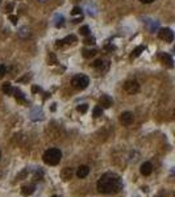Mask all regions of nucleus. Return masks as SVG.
Masks as SVG:
<instances>
[{"instance_id":"nucleus-1","label":"nucleus","mask_w":175,"mask_h":197,"mask_svg":"<svg viewBox=\"0 0 175 197\" xmlns=\"http://www.w3.org/2000/svg\"><path fill=\"white\" fill-rule=\"evenodd\" d=\"M98 191L104 194H115L119 193L122 189V179L115 172H107L99 179Z\"/></svg>"},{"instance_id":"nucleus-2","label":"nucleus","mask_w":175,"mask_h":197,"mask_svg":"<svg viewBox=\"0 0 175 197\" xmlns=\"http://www.w3.org/2000/svg\"><path fill=\"white\" fill-rule=\"evenodd\" d=\"M42 159L46 164L57 165V164H59V162H61V159H62V152L59 149H49L45 151Z\"/></svg>"},{"instance_id":"nucleus-3","label":"nucleus","mask_w":175,"mask_h":197,"mask_svg":"<svg viewBox=\"0 0 175 197\" xmlns=\"http://www.w3.org/2000/svg\"><path fill=\"white\" fill-rule=\"evenodd\" d=\"M71 84L74 88L79 89V91H82V89H86L88 87V84H90V79L87 78L86 75H75L74 78L71 79Z\"/></svg>"},{"instance_id":"nucleus-4","label":"nucleus","mask_w":175,"mask_h":197,"mask_svg":"<svg viewBox=\"0 0 175 197\" xmlns=\"http://www.w3.org/2000/svg\"><path fill=\"white\" fill-rule=\"evenodd\" d=\"M124 89L129 95H134V93H137L138 89H140V84L136 80H128V81H125V84H124Z\"/></svg>"},{"instance_id":"nucleus-5","label":"nucleus","mask_w":175,"mask_h":197,"mask_svg":"<svg viewBox=\"0 0 175 197\" xmlns=\"http://www.w3.org/2000/svg\"><path fill=\"white\" fill-rule=\"evenodd\" d=\"M158 36H159V38L163 39V41H166V42H172V39H174V33H172V30L171 29H169V28L161 29L159 33H158Z\"/></svg>"},{"instance_id":"nucleus-6","label":"nucleus","mask_w":175,"mask_h":197,"mask_svg":"<svg viewBox=\"0 0 175 197\" xmlns=\"http://www.w3.org/2000/svg\"><path fill=\"white\" fill-rule=\"evenodd\" d=\"M120 121H121L122 125L129 126V125H132L133 121H134V116H133L132 112H124L120 116Z\"/></svg>"},{"instance_id":"nucleus-7","label":"nucleus","mask_w":175,"mask_h":197,"mask_svg":"<svg viewBox=\"0 0 175 197\" xmlns=\"http://www.w3.org/2000/svg\"><path fill=\"white\" fill-rule=\"evenodd\" d=\"M88 173H90V167H88V165H80V167L78 168V171H77V176L79 179L87 177Z\"/></svg>"},{"instance_id":"nucleus-8","label":"nucleus","mask_w":175,"mask_h":197,"mask_svg":"<svg viewBox=\"0 0 175 197\" xmlns=\"http://www.w3.org/2000/svg\"><path fill=\"white\" fill-rule=\"evenodd\" d=\"M151 171H153V165H151V163L145 162V163H142V164H141V173H142L143 176L150 175Z\"/></svg>"},{"instance_id":"nucleus-9","label":"nucleus","mask_w":175,"mask_h":197,"mask_svg":"<svg viewBox=\"0 0 175 197\" xmlns=\"http://www.w3.org/2000/svg\"><path fill=\"white\" fill-rule=\"evenodd\" d=\"M100 105L103 108H109L112 104H113V101H112V99L108 96V95H103V96L100 97Z\"/></svg>"},{"instance_id":"nucleus-10","label":"nucleus","mask_w":175,"mask_h":197,"mask_svg":"<svg viewBox=\"0 0 175 197\" xmlns=\"http://www.w3.org/2000/svg\"><path fill=\"white\" fill-rule=\"evenodd\" d=\"M92 66L95 68H98L99 71H104V70H107V67H108V63L104 62V60H101V59H98V60H95V62H93Z\"/></svg>"},{"instance_id":"nucleus-11","label":"nucleus","mask_w":175,"mask_h":197,"mask_svg":"<svg viewBox=\"0 0 175 197\" xmlns=\"http://www.w3.org/2000/svg\"><path fill=\"white\" fill-rule=\"evenodd\" d=\"M34 188H36L34 185H25V186H22L21 193L24 196H30V194L34 193Z\"/></svg>"},{"instance_id":"nucleus-12","label":"nucleus","mask_w":175,"mask_h":197,"mask_svg":"<svg viewBox=\"0 0 175 197\" xmlns=\"http://www.w3.org/2000/svg\"><path fill=\"white\" fill-rule=\"evenodd\" d=\"M161 59H162V62H163V64H166L167 67H170V68L172 67V58L170 57L169 54H162Z\"/></svg>"},{"instance_id":"nucleus-13","label":"nucleus","mask_w":175,"mask_h":197,"mask_svg":"<svg viewBox=\"0 0 175 197\" xmlns=\"http://www.w3.org/2000/svg\"><path fill=\"white\" fill-rule=\"evenodd\" d=\"M143 50H145V46H138V47H136V49L133 50V53H132V55H130V57H132V58L140 57L141 53H143Z\"/></svg>"},{"instance_id":"nucleus-14","label":"nucleus","mask_w":175,"mask_h":197,"mask_svg":"<svg viewBox=\"0 0 175 197\" xmlns=\"http://www.w3.org/2000/svg\"><path fill=\"white\" fill-rule=\"evenodd\" d=\"M1 89H3V92H4V93H7V95H11L12 92H13L12 84H11V83H8V81L3 84V88H1Z\"/></svg>"},{"instance_id":"nucleus-15","label":"nucleus","mask_w":175,"mask_h":197,"mask_svg":"<svg viewBox=\"0 0 175 197\" xmlns=\"http://www.w3.org/2000/svg\"><path fill=\"white\" fill-rule=\"evenodd\" d=\"M96 54V50L95 49H84L83 50V57L84 58H91Z\"/></svg>"},{"instance_id":"nucleus-16","label":"nucleus","mask_w":175,"mask_h":197,"mask_svg":"<svg viewBox=\"0 0 175 197\" xmlns=\"http://www.w3.org/2000/svg\"><path fill=\"white\" fill-rule=\"evenodd\" d=\"M13 93H15V96H16V99L19 100V101H21V102L25 101V97H24V95H22V92L20 91V89H13Z\"/></svg>"},{"instance_id":"nucleus-17","label":"nucleus","mask_w":175,"mask_h":197,"mask_svg":"<svg viewBox=\"0 0 175 197\" xmlns=\"http://www.w3.org/2000/svg\"><path fill=\"white\" fill-rule=\"evenodd\" d=\"M101 114H103V108L101 107H95L93 108V117L98 118V117H100Z\"/></svg>"},{"instance_id":"nucleus-18","label":"nucleus","mask_w":175,"mask_h":197,"mask_svg":"<svg viewBox=\"0 0 175 197\" xmlns=\"http://www.w3.org/2000/svg\"><path fill=\"white\" fill-rule=\"evenodd\" d=\"M71 175H72V171L70 170V168H66V170L62 172V176H63L65 180H69V179L71 177Z\"/></svg>"},{"instance_id":"nucleus-19","label":"nucleus","mask_w":175,"mask_h":197,"mask_svg":"<svg viewBox=\"0 0 175 197\" xmlns=\"http://www.w3.org/2000/svg\"><path fill=\"white\" fill-rule=\"evenodd\" d=\"M79 32L82 36H88V34H90V28H88L87 25H83V26H80Z\"/></svg>"},{"instance_id":"nucleus-20","label":"nucleus","mask_w":175,"mask_h":197,"mask_svg":"<svg viewBox=\"0 0 175 197\" xmlns=\"http://www.w3.org/2000/svg\"><path fill=\"white\" fill-rule=\"evenodd\" d=\"M77 109H78V112H80V113H86L87 112V109H88V105L87 104H82V105H79Z\"/></svg>"},{"instance_id":"nucleus-21","label":"nucleus","mask_w":175,"mask_h":197,"mask_svg":"<svg viewBox=\"0 0 175 197\" xmlns=\"http://www.w3.org/2000/svg\"><path fill=\"white\" fill-rule=\"evenodd\" d=\"M84 43L86 45H93L95 43V37H87L84 39Z\"/></svg>"},{"instance_id":"nucleus-22","label":"nucleus","mask_w":175,"mask_h":197,"mask_svg":"<svg viewBox=\"0 0 175 197\" xmlns=\"http://www.w3.org/2000/svg\"><path fill=\"white\" fill-rule=\"evenodd\" d=\"M6 72H7L6 66H4V64H0V79H1L4 75H6Z\"/></svg>"},{"instance_id":"nucleus-23","label":"nucleus","mask_w":175,"mask_h":197,"mask_svg":"<svg viewBox=\"0 0 175 197\" xmlns=\"http://www.w3.org/2000/svg\"><path fill=\"white\" fill-rule=\"evenodd\" d=\"M12 11H13V4H12V3H8V4L6 5V12L11 13Z\"/></svg>"},{"instance_id":"nucleus-24","label":"nucleus","mask_w":175,"mask_h":197,"mask_svg":"<svg viewBox=\"0 0 175 197\" xmlns=\"http://www.w3.org/2000/svg\"><path fill=\"white\" fill-rule=\"evenodd\" d=\"M72 15H82V9H80L79 7H74V9H72Z\"/></svg>"},{"instance_id":"nucleus-25","label":"nucleus","mask_w":175,"mask_h":197,"mask_svg":"<svg viewBox=\"0 0 175 197\" xmlns=\"http://www.w3.org/2000/svg\"><path fill=\"white\" fill-rule=\"evenodd\" d=\"M9 20L12 21V24H17V16H13V15H9Z\"/></svg>"},{"instance_id":"nucleus-26","label":"nucleus","mask_w":175,"mask_h":197,"mask_svg":"<svg viewBox=\"0 0 175 197\" xmlns=\"http://www.w3.org/2000/svg\"><path fill=\"white\" fill-rule=\"evenodd\" d=\"M141 3H143V4H149V3H153L154 0H140Z\"/></svg>"},{"instance_id":"nucleus-27","label":"nucleus","mask_w":175,"mask_h":197,"mask_svg":"<svg viewBox=\"0 0 175 197\" xmlns=\"http://www.w3.org/2000/svg\"><path fill=\"white\" fill-rule=\"evenodd\" d=\"M0 158H1V152H0Z\"/></svg>"},{"instance_id":"nucleus-28","label":"nucleus","mask_w":175,"mask_h":197,"mask_svg":"<svg viewBox=\"0 0 175 197\" xmlns=\"http://www.w3.org/2000/svg\"><path fill=\"white\" fill-rule=\"evenodd\" d=\"M0 3H1V0H0Z\"/></svg>"},{"instance_id":"nucleus-29","label":"nucleus","mask_w":175,"mask_h":197,"mask_svg":"<svg viewBox=\"0 0 175 197\" xmlns=\"http://www.w3.org/2000/svg\"><path fill=\"white\" fill-rule=\"evenodd\" d=\"M54 197H57V196H54Z\"/></svg>"}]
</instances>
